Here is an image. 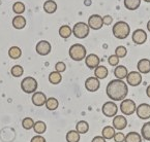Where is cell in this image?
<instances>
[{
    "label": "cell",
    "mask_w": 150,
    "mask_h": 142,
    "mask_svg": "<svg viewBox=\"0 0 150 142\" xmlns=\"http://www.w3.org/2000/svg\"><path fill=\"white\" fill-rule=\"evenodd\" d=\"M127 85L122 79H113L107 85V95L114 101L124 100L127 96Z\"/></svg>",
    "instance_id": "cell-1"
},
{
    "label": "cell",
    "mask_w": 150,
    "mask_h": 142,
    "mask_svg": "<svg viewBox=\"0 0 150 142\" xmlns=\"http://www.w3.org/2000/svg\"><path fill=\"white\" fill-rule=\"evenodd\" d=\"M130 28L126 22H117L113 26V34L118 39H124L129 35Z\"/></svg>",
    "instance_id": "cell-2"
},
{
    "label": "cell",
    "mask_w": 150,
    "mask_h": 142,
    "mask_svg": "<svg viewBox=\"0 0 150 142\" xmlns=\"http://www.w3.org/2000/svg\"><path fill=\"white\" fill-rule=\"evenodd\" d=\"M69 57L74 61H82L83 59H85V57H87L85 46L80 43H76L71 45L69 48Z\"/></svg>",
    "instance_id": "cell-3"
},
{
    "label": "cell",
    "mask_w": 150,
    "mask_h": 142,
    "mask_svg": "<svg viewBox=\"0 0 150 142\" xmlns=\"http://www.w3.org/2000/svg\"><path fill=\"white\" fill-rule=\"evenodd\" d=\"M73 33L77 38L83 39L86 38L89 34V26L83 22H79L74 26Z\"/></svg>",
    "instance_id": "cell-4"
},
{
    "label": "cell",
    "mask_w": 150,
    "mask_h": 142,
    "mask_svg": "<svg viewBox=\"0 0 150 142\" xmlns=\"http://www.w3.org/2000/svg\"><path fill=\"white\" fill-rule=\"evenodd\" d=\"M21 87H22V90L25 93H27V94L34 93L36 89H38V81L31 76L25 77L22 80V83H21Z\"/></svg>",
    "instance_id": "cell-5"
},
{
    "label": "cell",
    "mask_w": 150,
    "mask_h": 142,
    "mask_svg": "<svg viewBox=\"0 0 150 142\" xmlns=\"http://www.w3.org/2000/svg\"><path fill=\"white\" fill-rule=\"evenodd\" d=\"M120 110L125 115H132L137 110V106H136V103L132 99H124V100H122L121 104H120Z\"/></svg>",
    "instance_id": "cell-6"
},
{
    "label": "cell",
    "mask_w": 150,
    "mask_h": 142,
    "mask_svg": "<svg viewBox=\"0 0 150 142\" xmlns=\"http://www.w3.org/2000/svg\"><path fill=\"white\" fill-rule=\"evenodd\" d=\"M102 111L104 113V115H106L107 118H113L117 114L118 112V106L117 104H115L112 101H108L103 105Z\"/></svg>",
    "instance_id": "cell-7"
},
{
    "label": "cell",
    "mask_w": 150,
    "mask_h": 142,
    "mask_svg": "<svg viewBox=\"0 0 150 142\" xmlns=\"http://www.w3.org/2000/svg\"><path fill=\"white\" fill-rule=\"evenodd\" d=\"M88 26H89V28L93 29V30H99V29H102V27L104 26L103 17L98 15H90V17L88 19Z\"/></svg>",
    "instance_id": "cell-8"
},
{
    "label": "cell",
    "mask_w": 150,
    "mask_h": 142,
    "mask_svg": "<svg viewBox=\"0 0 150 142\" xmlns=\"http://www.w3.org/2000/svg\"><path fill=\"white\" fill-rule=\"evenodd\" d=\"M126 81L132 87H138L142 83V75L140 72L137 71H132L126 76Z\"/></svg>",
    "instance_id": "cell-9"
},
{
    "label": "cell",
    "mask_w": 150,
    "mask_h": 142,
    "mask_svg": "<svg viewBox=\"0 0 150 142\" xmlns=\"http://www.w3.org/2000/svg\"><path fill=\"white\" fill-rule=\"evenodd\" d=\"M137 115L139 116V118L141 120H148L150 118V105L143 103V104H140L137 107Z\"/></svg>",
    "instance_id": "cell-10"
},
{
    "label": "cell",
    "mask_w": 150,
    "mask_h": 142,
    "mask_svg": "<svg viewBox=\"0 0 150 142\" xmlns=\"http://www.w3.org/2000/svg\"><path fill=\"white\" fill-rule=\"evenodd\" d=\"M99 87H100V83H99V79L97 77H88L85 81V87L89 92H96L99 89Z\"/></svg>",
    "instance_id": "cell-11"
},
{
    "label": "cell",
    "mask_w": 150,
    "mask_h": 142,
    "mask_svg": "<svg viewBox=\"0 0 150 142\" xmlns=\"http://www.w3.org/2000/svg\"><path fill=\"white\" fill-rule=\"evenodd\" d=\"M36 52L40 56H47L51 52V44L50 42L46 41V40H42L36 44Z\"/></svg>",
    "instance_id": "cell-12"
},
{
    "label": "cell",
    "mask_w": 150,
    "mask_h": 142,
    "mask_svg": "<svg viewBox=\"0 0 150 142\" xmlns=\"http://www.w3.org/2000/svg\"><path fill=\"white\" fill-rule=\"evenodd\" d=\"M146 39H147V34L144 30L142 29H138L135 32L132 33V41L136 44H143L145 43Z\"/></svg>",
    "instance_id": "cell-13"
},
{
    "label": "cell",
    "mask_w": 150,
    "mask_h": 142,
    "mask_svg": "<svg viewBox=\"0 0 150 142\" xmlns=\"http://www.w3.org/2000/svg\"><path fill=\"white\" fill-rule=\"evenodd\" d=\"M99 63H100V60L94 54L88 55L86 57V59H85V64H86V66L89 69H95V68L99 66Z\"/></svg>",
    "instance_id": "cell-14"
},
{
    "label": "cell",
    "mask_w": 150,
    "mask_h": 142,
    "mask_svg": "<svg viewBox=\"0 0 150 142\" xmlns=\"http://www.w3.org/2000/svg\"><path fill=\"white\" fill-rule=\"evenodd\" d=\"M127 126V120L123 115H115L113 120V127L116 130H123Z\"/></svg>",
    "instance_id": "cell-15"
},
{
    "label": "cell",
    "mask_w": 150,
    "mask_h": 142,
    "mask_svg": "<svg viewBox=\"0 0 150 142\" xmlns=\"http://www.w3.org/2000/svg\"><path fill=\"white\" fill-rule=\"evenodd\" d=\"M47 102V96L42 92H35L32 96V103L35 106H42L46 105Z\"/></svg>",
    "instance_id": "cell-16"
},
{
    "label": "cell",
    "mask_w": 150,
    "mask_h": 142,
    "mask_svg": "<svg viewBox=\"0 0 150 142\" xmlns=\"http://www.w3.org/2000/svg\"><path fill=\"white\" fill-rule=\"evenodd\" d=\"M138 70H139L140 73H143V74H147L150 72V60L148 59H141L138 62Z\"/></svg>",
    "instance_id": "cell-17"
},
{
    "label": "cell",
    "mask_w": 150,
    "mask_h": 142,
    "mask_svg": "<svg viewBox=\"0 0 150 142\" xmlns=\"http://www.w3.org/2000/svg\"><path fill=\"white\" fill-rule=\"evenodd\" d=\"M127 74H128V70L126 69V67L123 65H118L114 70V75L116 76V78L117 79L126 78Z\"/></svg>",
    "instance_id": "cell-18"
},
{
    "label": "cell",
    "mask_w": 150,
    "mask_h": 142,
    "mask_svg": "<svg viewBox=\"0 0 150 142\" xmlns=\"http://www.w3.org/2000/svg\"><path fill=\"white\" fill-rule=\"evenodd\" d=\"M109 74V71L107 69V67L103 65H99L98 67L95 68L94 70V75L95 77H97L98 79H105Z\"/></svg>",
    "instance_id": "cell-19"
},
{
    "label": "cell",
    "mask_w": 150,
    "mask_h": 142,
    "mask_svg": "<svg viewBox=\"0 0 150 142\" xmlns=\"http://www.w3.org/2000/svg\"><path fill=\"white\" fill-rule=\"evenodd\" d=\"M13 26L16 29H22L26 26V19L23 15H18L17 17H13Z\"/></svg>",
    "instance_id": "cell-20"
},
{
    "label": "cell",
    "mask_w": 150,
    "mask_h": 142,
    "mask_svg": "<svg viewBox=\"0 0 150 142\" xmlns=\"http://www.w3.org/2000/svg\"><path fill=\"white\" fill-rule=\"evenodd\" d=\"M103 137L105 138V139H113L115 136V134H116V132H115V128L114 127H111V126H107V127H105L104 129H103Z\"/></svg>",
    "instance_id": "cell-21"
},
{
    "label": "cell",
    "mask_w": 150,
    "mask_h": 142,
    "mask_svg": "<svg viewBox=\"0 0 150 142\" xmlns=\"http://www.w3.org/2000/svg\"><path fill=\"white\" fill-rule=\"evenodd\" d=\"M141 5V0H124V6L129 10H136Z\"/></svg>",
    "instance_id": "cell-22"
},
{
    "label": "cell",
    "mask_w": 150,
    "mask_h": 142,
    "mask_svg": "<svg viewBox=\"0 0 150 142\" xmlns=\"http://www.w3.org/2000/svg\"><path fill=\"white\" fill-rule=\"evenodd\" d=\"M44 9L48 13H54L57 9V4L53 0H48L44 3Z\"/></svg>",
    "instance_id": "cell-23"
},
{
    "label": "cell",
    "mask_w": 150,
    "mask_h": 142,
    "mask_svg": "<svg viewBox=\"0 0 150 142\" xmlns=\"http://www.w3.org/2000/svg\"><path fill=\"white\" fill-rule=\"evenodd\" d=\"M124 142H142V136L137 132H129L125 136Z\"/></svg>",
    "instance_id": "cell-24"
},
{
    "label": "cell",
    "mask_w": 150,
    "mask_h": 142,
    "mask_svg": "<svg viewBox=\"0 0 150 142\" xmlns=\"http://www.w3.org/2000/svg\"><path fill=\"white\" fill-rule=\"evenodd\" d=\"M76 130L79 134H85L88 132L89 130V125L88 122H85V120H80L77 122V126H76Z\"/></svg>",
    "instance_id": "cell-25"
},
{
    "label": "cell",
    "mask_w": 150,
    "mask_h": 142,
    "mask_svg": "<svg viewBox=\"0 0 150 142\" xmlns=\"http://www.w3.org/2000/svg\"><path fill=\"white\" fill-rule=\"evenodd\" d=\"M62 80V76L60 74V72L57 71H54L49 74V81L52 83V85H58L59 83H61Z\"/></svg>",
    "instance_id": "cell-26"
},
{
    "label": "cell",
    "mask_w": 150,
    "mask_h": 142,
    "mask_svg": "<svg viewBox=\"0 0 150 142\" xmlns=\"http://www.w3.org/2000/svg\"><path fill=\"white\" fill-rule=\"evenodd\" d=\"M141 136L143 139L150 141V122H145L141 129Z\"/></svg>",
    "instance_id": "cell-27"
},
{
    "label": "cell",
    "mask_w": 150,
    "mask_h": 142,
    "mask_svg": "<svg viewBox=\"0 0 150 142\" xmlns=\"http://www.w3.org/2000/svg\"><path fill=\"white\" fill-rule=\"evenodd\" d=\"M59 106V102L56 98H51L47 99V102H46V107L48 108L49 110H56Z\"/></svg>",
    "instance_id": "cell-28"
},
{
    "label": "cell",
    "mask_w": 150,
    "mask_h": 142,
    "mask_svg": "<svg viewBox=\"0 0 150 142\" xmlns=\"http://www.w3.org/2000/svg\"><path fill=\"white\" fill-rule=\"evenodd\" d=\"M66 141L67 142H79L80 141V134L77 130H71L66 134Z\"/></svg>",
    "instance_id": "cell-29"
},
{
    "label": "cell",
    "mask_w": 150,
    "mask_h": 142,
    "mask_svg": "<svg viewBox=\"0 0 150 142\" xmlns=\"http://www.w3.org/2000/svg\"><path fill=\"white\" fill-rule=\"evenodd\" d=\"M71 33H73V30H71V29L69 28V26H67V25H63V26L60 27L59 35L62 38H69L71 35Z\"/></svg>",
    "instance_id": "cell-30"
},
{
    "label": "cell",
    "mask_w": 150,
    "mask_h": 142,
    "mask_svg": "<svg viewBox=\"0 0 150 142\" xmlns=\"http://www.w3.org/2000/svg\"><path fill=\"white\" fill-rule=\"evenodd\" d=\"M33 130L35 131V133L38 134H42L46 132L47 130V126L44 122L42 120H38V122H34V126H33Z\"/></svg>",
    "instance_id": "cell-31"
},
{
    "label": "cell",
    "mask_w": 150,
    "mask_h": 142,
    "mask_svg": "<svg viewBox=\"0 0 150 142\" xmlns=\"http://www.w3.org/2000/svg\"><path fill=\"white\" fill-rule=\"evenodd\" d=\"M8 56L11 59H19V58L22 56V52L18 46H13V48H9L8 50Z\"/></svg>",
    "instance_id": "cell-32"
},
{
    "label": "cell",
    "mask_w": 150,
    "mask_h": 142,
    "mask_svg": "<svg viewBox=\"0 0 150 142\" xmlns=\"http://www.w3.org/2000/svg\"><path fill=\"white\" fill-rule=\"evenodd\" d=\"M11 75L15 77H20L23 75V73H24V70H23L22 66L20 65H15L13 68H11Z\"/></svg>",
    "instance_id": "cell-33"
},
{
    "label": "cell",
    "mask_w": 150,
    "mask_h": 142,
    "mask_svg": "<svg viewBox=\"0 0 150 142\" xmlns=\"http://www.w3.org/2000/svg\"><path fill=\"white\" fill-rule=\"evenodd\" d=\"M13 10L18 15H21L25 11V5L22 2H16L13 5Z\"/></svg>",
    "instance_id": "cell-34"
},
{
    "label": "cell",
    "mask_w": 150,
    "mask_h": 142,
    "mask_svg": "<svg viewBox=\"0 0 150 142\" xmlns=\"http://www.w3.org/2000/svg\"><path fill=\"white\" fill-rule=\"evenodd\" d=\"M22 126L24 129L29 130L31 128H33V126H34V120L30 118H25L22 122Z\"/></svg>",
    "instance_id": "cell-35"
},
{
    "label": "cell",
    "mask_w": 150,
    "mask_h": 142,
    "mask_svg": "<svg viewBox=\"0 0 150 142\" xmlns=\"http://www.w3.org/2000/svg\"><path fill=\"white\" fill-rule=\"evenodd\" d=\"M126 54H127V50L122 45L118 46V48H116V50H115V55L118 56L119 58H124L126 56Z\"/></svg>",
    "instance_id": "cell-36"
},
{
    "label": "cell",
    "mask_w": 150,
    "mask_h": 142,
    "mask_svg": "<svg viewBox=\"0 0 150 142\" xmlns=\"http://www.w3.org/2000/svg\"><path fill=\"white\" fill-rule=\"evenodd\" d=\"M108 62L111 66H117L118 63H119V57L116 55H112L109 57L108 59Z\"/></svg>",
    "instance_id": "cell-37"
},
{
    "label": "cell",
    "mask_w": 150,
    "mask_h": 142,
    "mask_svg": "<svg viewBox=\"0 0 150 142\" xmlns=\"http://www.w3.org/2000/svg\"><path fill=\"white\" fill-rule=\"evenodd\" d=\"M55 69L57 72H63V71H65L66 69V65L63 63V62H58V63H56L55 65Z\"/></svg>",
    "instance_id": "cell-38"
},
{
    "label": "cell",
    "mask_w": 150,
    "mask_h": 142,
    "mask_svg": "<svg viewBox=\"0 0 150 142\" xmlns=\"http://www.w3.org/2000/svg\"><path fill=\"white\" fill-rule=\"evenodd\" d=\"M113 139L115 140V142H124L125 140V135L123 133H116Z\"/></svg>",
    "instance_id": "cell-39"
},
{
    "label": "cell",
    "mask_w": 150,
    "mask_h": 142,
    "mask_svg": "<svg viewBox=\"0 0 150 142\" xmlns=\"http://www.w3.org/2000/svg\"><path fill=\"white\" fill-rule=\"evenodd\" d=\"M103 21H104V25H110L113 22V17L111 15H105L103 17Z\"/></svg>",
    "instance_id": "cell-40"
},
{
    "label": "cell",
    "mask_w": 150,
    "mask_h": 142,
    "mask_svg": "<svg viewBox=\"0 0 150 142\" xmlns=\"http://www.w3.org/2000/svg\"><path fill=\"white\" fill-rule=\"evenodd\" d=\"M30 142H46V139H45L42 136L38 135V136H35V137H33Z\"/></svg>",
    "instance_id": "cell-41"
},
{
    "label": "cell",
    "mask_w": 150,
    "mask_h": 142,
    "mask_svg": "<svg viewBox=\"0 0 150 142\" xmlns=\"http://www.w3.org/2000/svg\"><path fill=\"white\" fill-rule=\"evenodd\" d=\"M91 142H106V139L102 136H95Z\"/></svg>",
    "instance_id": "cell-42"
},
{
    "label": "cell",
    "mask_w": 150,
    "mask_h": 142,
    "mask_svg": "<svg viewBox=\"0 0 150 142\" xmlns=\"http://www.w3.org/2000/svg\"><path fill=\"white\" fill-rule=\"evenodd\" d=\"M146 94H147V96L150 98V85H148L147 89H146Z\"/></svg>",
    "instance_id": "cell-43"
},
{
    "label": "cell",
    "mask_w": 150,
    "mask_h": 142,
    "mask_svg": "<svg viewBox=\"0 0 150 142\" xmlns=\"http://www.w3.org/2000/svg\"><path fill=\"white\" fill-rule=\"evenodd\" d=\"M147 29H148V31H149V32H150V21L147 23Z\"/></svg>",
    "instance_id": "cell-44"
},
{
    "label": "cell",
    "mask_w": 150,
    "mask_h": 142,
    "mask_svg": "<svg viewBox=\"0 0 150 142\" xmlns=\"http://www.w3.org/2000/svg\"><path fill=\"white\" fill-rule=\"evenodd\" d=\"M144 1H145V2H150V0H144Z\"/></svg>",
    "instance_id": "cell-45"
}]
</instances>
